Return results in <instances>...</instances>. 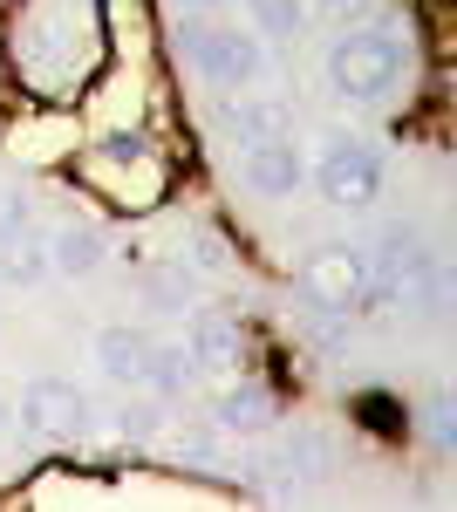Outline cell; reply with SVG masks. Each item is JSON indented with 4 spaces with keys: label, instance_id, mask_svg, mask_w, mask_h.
<instances>
[{
    "label": "cell",
    "instance_id": "cell-1",
    "mask_svg": "<svg viewBox=\"0 0 457 512\" xmlns=\"http://www.w3.org/2000/svg\"><path fill=\"white\" fill-rule=\"evenodd\" d=\"M96 48H103V7L96 0H21L14 7V69L48 96L89 82Z\"/></svg>",
    "mask_w": 457,
    "mask_h": 512
},
{
    "label": "cell",
    "instance_id": "cell-23",
    "mask_svg": "<svg viewBox=\"0 0 457 512\" xmlns=\"http://www.w3.org/2000/svg\"><path fill=\"white\" fill-rule=\"evenodd\" d=\"M294 342H301L307 355H335V349H348V315H342V308H314V315L294 328Z\"/></svg>",
    "mask_w": 457,
    "mask_h": 512
},
{
    "label": "cell",
    "instance_id": "cell-22",
    "mask_svg": "<svg viewBox=\"0 0 457 512\" xmlns=\"http://www.w3.org/2000/svg\"><path fill=\"white\" fill-rule=\"evenodd\" d=\"M82 137H76V123L69 117H41V123H28V130H14V151L28 164H48V158H62V151H76Z\"/></svg>",
    "mask_w": 457,
    "mask_h": 512
},
{
    "label": "cell",
    "instance_id": "cell-30",
    "mask_svg": "<svg viewBox=\"0 0 457 512\" xmlns=\"http://www.w3.org/2000/svg\"><path fill=\"white\" fill-rule=\"evenodd\" d=\"M403 7H417V0H403Z\"/></svg>",
    "mask_w": 457,
    "mask_h": 512
},
{
    "label": "cell",
    "instance_id": "cell-9",
    "mask_svg": "<svg viewBox=\"0 0 457 512\" xmlns=\"http://www.w3.org/2000/svg\"><path fill=\"white\" fill-rule=\"evenodd\" d=\"M205 417H212L226 437H267L273 417H280V403H273V390L253 383V376H226L219 390L205 396Z\"/></svg>",
    "mask_w": 457,
    "mask_h": 512
},
{
    "label": "cell",
    "instance_id": "cell-13",
    "mask_svg": "<svg viewBox=\"0 0 457 512\" xmlns=\"http://www.w3.org/2000/svg\"><path fill=\"white\" fill-rule=\"evenodd\" d=\"M137 390H151L164 410L171 403H185L191 390H198V362H191V349H185V335L178 342H157L151 335V349H144V376H137Z\"/></svg>",
    "mask_w": 457,
    "mask_h": 512
},
{
    "label": "cell",
    "instance_id": "cell-3",
    "mask_svg": "<svg viewBox=\"0 0 457 512\" xmlns=\"http://www.w3.org/2000/svg\"><path fill=\"white\" fill-rule=\"evenodd\" d=\"M76 178L96 198H110L116 212H151L157 198H171L178 164L164 158L137 123H123V130H103L89 151H76Z\"/></svg>",
    "mask_w": 457,
    "mask_h": 512
},
{
    "label": "cell",
    "instance_id": "cell-6",
    "mask_svg": "<svg viewBox=\"0 0 457 512\" xmlns=\"http://www.w3.org/2000/svg\"><path fill=\"white\" fill-rule=\"evenodd\" d=\"M14 437L28 444H82L89 437V396L62 376H35L14 396Z\"/></svg>",
    "mask_w": 457,
    "mask_h": 512
},
{
    "label": "cell",
    "instance_id": "cell-25",
    "mask_svg": "<svg viewBox=\"0 0 457 512\" xmlns=\"http://www.w3.org/2000/svg\"><path fill=\"white\" fill-rule=\"evenodd\" d=\"M21 226H35V192L28 185H0V239L21 233Z\"/></svg>",
    "mask_w": 457,
    "mask_h": 512
},
{
    "label": "cell",
    "instance_id": "cell-14",
    "mask_svg": "<svg viewBox=\"0 0 457 512\" xmlns=\"http://www.w3.org/2000/svg\"><path fill=\"white\" fill-rule=\"evenodd\" d=\"M144 349H151V328H130V321L96 328V369L110 376L116 390H137V376H144Z\"/></svg>",
    "mask_w": 457,
    "mask_h": 512
},
{
    "label": "cell",
    "instance_id": "cell-8",
    "mask_svg": "<svg viewBox=\"0 0 457 512\" xmlns=\"http://www.w3.org/2000/svg\"><path fill=\"white\" fill-rule=\"evenodd\" d=\"M239 185L253 198H294L307 185V151L294 137H260V144H246V158H239Z\"/></svg>",
    "mask_w": 457,
    "mask_h": 512
},
{
    "label": "cell",
    "instance_id": "cell-10",
    "mask_svg": "<svg viewBox=\"0 0 457 512\" xmlns=\"http://www.w3.org/2000/svg\"><path fill=\"white\" fill-rule=\"evenodd\" d=\"M185 349L198 362V376H239V362H246L239 321L226 308H198V301H191V321H185Z\"/></svg>",
    "mask_w": 457,
    "mask_h": 512
},
{
    "label": "cell",
    "instance_id": "cell-27",
    "mask_svg": "<svg viewBox=\"0 0 457 512\" xmlns=\"http://www.w3.org/2000/svg\"><path fill=\"white\" fill-rule=\"evenodd\" d=\"M110 253H116V260H130V267H144V260H151V246H144V239H116Z\"/></svg>",
    "mask_w": 457,
    "mask_h": 512
},
{
    "label": "cell",
    "instance_id": "cell-29",
    "mask_svg": "<svg viewBox=\"0 0 457 512\" xmlns=\"http://www.w3.org/2000/svg\"><path fill=\"white\" fill-rule=\"evenodd\" d=\"M178 7H198V14H212V7H226V0H178Z\"/></svg>",
    "mask_w": 457,
    "mask_h": 512
},
{
    "label": "cell",
    "instance_id": "cell-12",
    "mask_svg": "<svg viewBox=\"0 0 457 512\" xmlns=\"http://www.w3.org/2000/svg\"><path fill=\"white\" fill-rule=\"evenodd\" d=\"M103 260H110V239L96 233L89 219H62V226H48V274L89 280Z\"/></svg>",
    "mask_w": 457,
    "mask_h": 512
},
{
    "label": "cell",
    "instance_id": "cell-5",
    "mask_svg": "<svg viewBox=\"0 0 457 512\" xmlns=\"http://www.w3.org/2000/svg\"><path fill=\"white\" fill-rule=\"evenodd\" d=\"M307 178H314V192L328 198V205H342V212H362V205L382 198L376 144H362V137H348V130H328V137H321V158L307 164Z\"/></svg>",
    "mask_w": 457,
    "mask_h": 512
},
{
    "label": "cell",
    "instance_id": "cell-18",
    "mask_svg": "<svg viewBox=\"0 0 457 512\" xmlns=\"http://www.w3.org/2000/svg\"><path fill=\"white\" fill-rule=\"evenodd\" d=\"M198 280L205 274H191L185 260H144V280H137V294H144V308L151 315H185L191 301H198Z\"/></svg>",
    "mask_w": 457,
    "mask_h": 512
},
{
    "label": "cell",
    "instance_id": "cell-15",
    "mask_svg": "<svg viewBox=\"0 0 457 512\" xmlns=\"http://www.w3.org/2000/svg\"><path fill=\"white\" fill-rule=\"evenodd\" d=\"M48 280V226H21V233L0 239V287H14V294H28Z\"/></svg>",
    "mask_w": 457,
    "mask_h": 512
},
{
    "label": "cell",
    "instance_id": "cell-17",
    "mask_svg": "<svg viewBox=\"0 0 457 512\" xmlns=\"http://www.w3.org/2000/svg\"><path fill=\"white\" fill-rule=\"evenodd\" d=\"M157 424H164V403L151 390L144 396H123L110 410V424H103V451H151Z\"/></svg>",
    "mask_w": 457,
    "mask_h": 512
},
{
    "label": "cell",
    "instance_id": "cell-21",
    "mask_svg": "<svg viewBox=\"0 0 457 512\" xmlns=\"http://www.w3.org/2000/svg\"><path fill=\"white\" fill-rule=\"evenodd\" d=\"M178 260H185L191 274H232V246H226V233L219 226H205V219H191L185 233H178Z\"/></svg>",
    "mask_w": 457,
    "mask_h": 512
},
{
    "label": "cell",
    "instance_id": "cell-24",
    "mask_svg": "<svg viewBox=\"0 0 457 512\" xmlns=\"http://www.w3.org/2000/svg\"><path fill=\"white\" fill-rule=\"evenodd\" d=\"M423 437H430V451H457V410H451V396H430V403H423Z\"/></svg>",
    "mask_w": 457,
    "mask_h": 512
},
{
    "label": "cell",
    "instance_id": "cell-7",
    "mask_svg": "<svg viewBox=\"0 0 457 512\" xmlns=\"http://www.w3.org/2000/svg\"><path fill=\"white\" fill-rule=\"evenodd\" d=\"M301 294L314 301V308H342V315H355L362 294H369V246H342V239L314 246V253L301 260Z\"/></svg>",
    "mask_w": 457,
    "mask_h": 512
},
{
    "label": "cell",
    "instance_id": "cell-20",
    "mask_svg": "<svg viewBox=\"0 0 457 512\" xmlns=\"http://www.w3.org/2000/svg\"><path fill=\"white\" fill-rule=\"evenodd\" d=\"M307 21H314V14H307V0H246V28H253V35L267 41H280V48H294V41L307 35Z\"/></svg>",
    "mask_w": 457,
    "mask_h": 512
},
{
    "label": "cell",
    "instance_id": "cell-11",
    "mask_svg": "<svg viewBox=\"0 0 457 512\" xmlns=\"http://www.w3.org/2000/svg\"><path fill=\"white\" fill-rule=\"evenodd\" d=\"M151 444L171 465H191V472H219V465H226V431H219L205 410H198V417H164Z\"/></svg>",
    "mask_w": 457,
    "mask_h": 512
},
{
    "label": "cell",
    "instance_id": "cell-28",
    "mask_svg": "<svg viewBox=\"0 0 457 512\" xmlns=\"http://www.w3.org/2000/svg\"><path fill=\"white\" fill-rule=\"evenodd\" d=\"M7 437H14V396L0 390V444H7Z\"/></svg>",
    "mask_w": 457,
    "mask_h": 512
},
{
    "label": "cell",
    "instance_id": "cell-26",
    "mask_svg": "<svg viewBox=\"0 0 457 512\" xmlns=\"http://www.w3.org/2000/svg\"><path fill=\"white\" fill-rule=\"evenodd\" d=\"M376 0H307V14H328V21H362Z\"/></svg>",
    "mask_w": 457,
    "mask_h": 512
},
{
    "label": "cell",
    "instance_id": "cell-16",
    "mask_svg": "<svg viewBox=\"0 0 457 512\" xmlns=\"http://www.w3.org/2000/svg\"><path fill=\"white\" fill-rule=\"evenodd\" d=\"M226 130L239 144H260V137H294V110L273 103V96H226Z\"/></svg>",
    "mask_w": 457,
    "mask_h": 512
},
{
    "label": "cell",
    "instance_id": "cell-4",
    "mask_svg": "<svg viewBox=\"0 0 457 512\" xmlns=\"http://www.w3.org/2000/svg\"><path fill=\"white\" fill-rule=\"evenodd\" d=\"M185 62H191V76L205 82V89H219V96H239V89L273 76L267 41L253 35V28H232V21H205V35H198V48H191Z\"/></svg>",
    "mask_w": 457,
    "mask_h": 512
},
{
    "label": "cell",
    "instance_id": "cell-2",
    "mask_svg": "<svg viewBox=\"0 0 457 512\" xmlns=\"http://www.w3.org/2000/svg\"><path fill=\"white\" fill-rule=\"evenodd\" d=\"M328 89L348 103H382L396 82L417 69V14L410 7H369L362 21H335V41L321 55Z\"/></svg>",
    "mask_w": 457,
    "mask_h": 512
},
{
    "label": "cell",
    "instance_id": "cell-19",
    "mask_svg": "<svg viewBox=\"0 0 457 512\" xmlns=\"http://www.w3.org/2000/svg\"><path fill=\"white\" fill-rule=\"evenodd\" d=\"M273 458H280V472H294V478H328L335 472V437L321 424H294L273 444Z\"/></svg>",
    "mask_w": 457,
    "mask_h": 512
}]
</instances>
